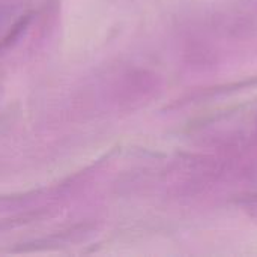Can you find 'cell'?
Returning a JSON list of instances; mask_svg holds the SVG:
<instances>
[{"mask_svg": "<svg viewBox=\"0 0 257 257\" xmlns=\"http://www.w3.org/2000/svg\"><path fill=\"white\" fill-rule=\"evenodd\" d=\"M30 14H26V15H23L15 24H14V27H11V30H9V33L0 41V48H3V47H8V45H11L18 36H20V33L23 32V29H26L27 27V24L30 23Z\"/></svg>", "mask_w": 257, "mask_h": 257, "instance_id": "1", "label": "cell"}]
</instances>
